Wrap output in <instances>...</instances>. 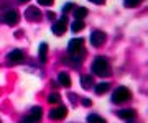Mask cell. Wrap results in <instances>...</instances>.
Masks as SVG:
<instances>
[{"label":"cell","mask_w":148,"mask_h":123,"mask_svg":"<svg viewBox=\"0 0 148 123\" xmlns=\"http://www.w3.org/2000/svg\"><path fill=\"white\" fill-rule=\"evenodd\" d=\"M84 41L82 38H73L68 44V53L73 58L74 63H82V59L86 56V49H84Z\"/></svg>","instance_id":"1"},{"label":"cell","mask_w":148,"mask_h":123,"mask_svg":"<svg viewBox=\"0 0 148 123\" xmlns=\"http://www.w3.org/2000/svg\"><path fill=\"white\" fill-rule=\"evenodd\" d=\"M90 69L94 71V74L99 75V77H106V75L110 74V64H109L107 59L102 58V56H99V58L94 59V63H92V66H90Z\"/></svg>","instance_id":"2"},{"label":"cell","mask_w":148,"mask_h":123,"mask_svg":"<svg viewBox=\"0 0 148 123\" xmlns=\"http://www.w3.org/2000/svg\"><path fill=\"white\" fill-rule=\"evenodd\" d=\"M130 97H132V94L127 87H117L112 94V102L114 103H123V102L130 100Z\"/></svg>","instance_id":"3"},{"label":"cell","mask_w":148,"mask_h":123,"mask_svg":"<svg viewBox=\"0 0 148 123\" xmlns=\"http://www.w3.org/2000/svg\"><path fill=\"white\" fill-rule=\"evenodd\" d=\"M41 115H43L41 107H33L32 112H30V115L23 118V122L21 123H38L40 120H41Z\"/></svg>","instance_id":"4"},{"label":"cell","mask_w":148,"mask_h":123,"mask_svg":"<svg viewBox=\"0 0 148 123\" xmlns=\"http://www.w3.org/2000/svg\"><path fill=\"white\" fill-rule=\"evenodd\" d=\"M3 22L7 23V25H10V27H13V25H16L18 23V20H20V13L16 10H8L3 13Z\"/></svg>","instance_id":"5"},{"label":"cell","mask_w":148,"mask_h":123,"mask_svg":"<svg viewBox=\"0 0 148 123\" xmlns=\"http://www.w3.org/2000/svg\"><path fill=\"white\" fill-rule=\"evenodd\" d=\"M104 41H106V33L101 31V30H95V31H92V35H90V43H92V46L99 48V46H102V44H104Z\"/></svg>","instance_id":"6"},{"label":"cell","mask_w":148,"mask_h":123,"mask_svg":"<svg viewBox=\"0 0 148 123\" xmlns=\"http://www.w3.org/2000/svg\"><path fill=\"white\" fill-rule=\"evenodd\" d=\"M66 115H68V108L64 107V105H58V107H54L49 112V118L51 120H63Z\"/></svg>","instance_id":"7"},{"label":"cell","mask_w":148,"mask_h":123,"mask_svg":"<svg viewBox=\"0 0 148 123\" xmlns=\"http://www.w3.org/2000/svg\"><path fill=\"white\" fill-rule=\"evenodd\" d=\"M23 58H25V54H23V51H20V49H13V51H10L8 56H7L8 64H20L21 61H23Z\"/></svg>","instance_id":"8"},{"label":"cell","mask_w":148,"mask_h":123,"mask_svg":"<svg viewBox=\"0 0 148 123\" xmlns=\"http://www.w3.org/2000/svg\"><path fill=\"white\" fill-rule=\"evenodd\" d=\"M25 16L30 22H38V20H41V12L38 10L36 7H28L25 10Z\"/></svg>","instance_id":"9"},{"label":"cell","mask_w":148,"mask_h":123,"mask_svg":"<svg viewBox=\"0 0 148 123\" xmlns=\"http://www.w3.org/2000/svg\"><path fill=\"white\" fill-rule=\"evenodd\" d=\"M51 30H53V33L56 35V36H61V35L66 31V18H59V20H56Z\"/></svg>","instance_id":"10"},{"label":"cell","mask_w":148,"mask_h":123,"mask_svg":"<svg viewBox=\"0 0 148 123\" xmlns=\"http://www.w3.org/2000/svg\"><path fill=\"white\" fill-rule=\"evenodd\" d=\"M117 115H119L120 118H125V120H132L137 113H135V110H133V108H125V110H119V112H117Z\"/></svg>","instance_id":"11"},{"label":"cell","mask_w":148,"mask_h":123,"mask_svg":"<svg viewBox=\"0 0 148 123\" xmlns=\"http://www.w3.org/2000/svg\"><path fill=\"white\" fill-rule=\"evenodd\" d=\"M109 87H110L109 82H99V84L94 87V92L97 94V95H102V94H106V92L109 90Z\"/></svg>","instance_id":"12"},{"label":"cell","mask_w":148,"mask_h":123,"mask_svg":"<svg viewBox=\"0 0 148 123\" xmlns=\"http://www.w3.org/2000/svg\"><path fill=\"white\" fill-rule=\"evenodd\" d=\"M92 84H94V80H92L90 75H81V86H82V89L89 90L90 87H92Z\"/></svg>","instance_id":"13"},{"label":"cell","mask_w":148,"mask_h":123,"mask_svg":"<svg viewBox=\"0 0 148 123\" xmlns=\"http://www.w3.org/2000/svg\"><path fill=\"white\" fill-rule=\"evenodd\" d=\"M87 8H84V7H77V8H74V18L76 20H82L84 16H87Z\"/></svg>","instance_id":"14"},{"label":"cell","mask_w":148,"mask_h":123,"mask_svg":"<svg viewBox=\"0 0 148 123\" xmlns=\"http://www.w3.org/2000/svg\"><path fill=\"white\" fill-rule=\"evenodd\" d=\"M58 82L61 84V86H64V87H69L71 86V77H69L66 72H61V74L58 75Z\"/></svg>","instance_id":"15"},{"label":"cell","mask_w":148,"mask_h":123,"mask_svg":"<svg viewBox=\"0 0 148 123\" xmlns=\"http://www.w3.org/2000/svg\"><path fill=\"white\" fill-rule=\"evenodd\" d=\"M84 27H86V25H84V22H82V20H76V22H73V25H71V31L77 33V31H81Z\"/></svg>","instance_id":"16"},{"label":"cell","mask_w":148,"mask_h":123,"mask_svg":"<svg viewBox=\"0 0 148 123\" xmlns=\"http://www.w3.org/2000/svg\"><path fill=\"white\" fill-rule=\"evenodd\" d=\"M38 54H40V61H43V63H45V61H46V54H48V46H46V43H41Z\"/></svg>","instance_id":"17"},{"label":"cell","mask_w":148,"mask_h":123,"mask_svg":"<svg viewBox=\"0 0 148 123\" xmlns=\"http://www.w3.org/2000/svg\"><path fill=\"white\" fill-rule=\"evenodd\" d=\"M87 123H106V120L99 115H95V113H90L87 117Z\"/></svg>","instance_id":"18"},{"label":"cell","mask_w":148,"mask_h":123,"mask_svg":"<svg viewBox=\"0 0 148 123\" xmlns=\"http://www.w3.org/2000/svg\"><path fill=\"white\" fill-rule=\"evenodd\" d=\"M142 3V0H123V5L127 8H133V7H138Z\"/></svg>","instance_id":"19"},{"label":"cell","mask_w":148,"mask_h":123,"mask_svg":"<svg viewBox=\"0 0 148 123\" xmlns=\"http://www.w3.org/2000/svg\"><path fill=\"white\" fill-rule=\"evenodd\" d=\"M48 102H49V103H58V102H59V94H58V92L49 94V95H48Z\"/></svg>","instance_id":"20"},{"label":"cell","mask_w":148,"mask_h":123,"mask_svg":"<svg viewBox=\"0 0 148 123\" xmlns=\"http://www.w3.org/2000/svg\"><path fill=\"white\" fill-rule=\"evenodd\" d=\"M74 8V3H66V5L63 7V12L66 13V12H69V10H73Z\"/></svg>","instance_id":"21"},{"label":"cell","mask_w":148,"mask_h":123,"mask_svg":"<svg viewBox=\"0 0 148 123\" xmlns=\"http://www.w3.org/2000/svg\"><path fill=\"white\" fill-rule=\"evenodd\" d=\"M40 5H53V0H38Z\"/></svg>","instance_id":"22"},{"label":"cell","mask_w":148,"mask_h":123,"mask_svg":"<svg viewBox=\"0 0 148 123\" xmlns=\"http://www.w3.org/2000/svg\"><path fill=\"white\" fill-rule=\"evenodd\" d=\"M82 105L89 107V105H90V100H89V99H82Z\"/></svg>","instance_id":"23"},{"label":"cell","mask_w":148,"mask_h":123,"mask_svg":"<svg viewBox=\"0 0 148 123\" xmlns=\"http://www.w3.org/2000/svg\"><path fill=\"white\" fill-rule=\"evenodd\" d=\"M89 2H92V3H97V5H102L106 0H89Z\"/></svg>","instance_id":"24"},{"label":"cell","mask_w":148,"mask_h":123,"mask_svg":"<svg viewBox=\"0 0 148 123\" xmlns=\"http://www.w3.org/2000/svg\"><path fill=\"white\" fill-rule=\"evenodd\" d=\"M48 16H49V18H51V20H54V18H56V16H54V13H51V12H49V13H48Z\"/></svg>","instance_id":"25"},{"label":"cell","mask_w":148,"mask_h":123,"mask_svg":"<svg viewBox=\"0 0 148 123\" xmlns=\"http://www.w3.org/2000/svg\"><path fill=\"white\" fill-rule=\"evenodd\" d=\"M18 2H30V0H18Z\"/></svg>","instance_id":"26"}]
</instances>
